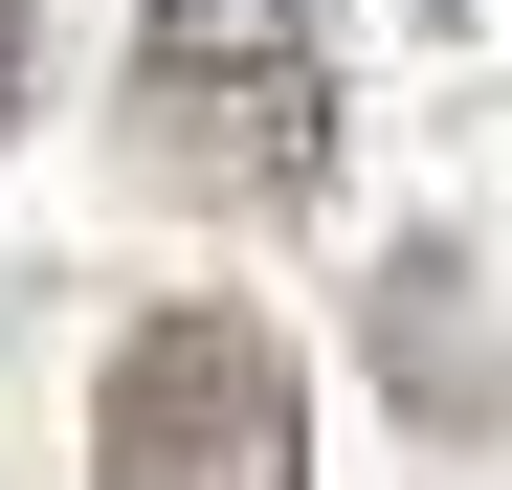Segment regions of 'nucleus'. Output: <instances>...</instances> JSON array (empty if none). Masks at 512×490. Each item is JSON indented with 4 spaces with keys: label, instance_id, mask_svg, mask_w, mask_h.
Returning a JSON list of instances; mask_svg holds the SVG:
<instances>
[{
    "label": "nucleus",
    "instance_id": "1",
    "mask_svg": "<svg viewBox=\"0 0 512 490\" xmlns=\"http://www.w3.org/2000/svg\"><path fill=\"white\" fill-rule=\"evenodd\" d=\"M134 179L290 223L334 179V23L312 0H134Z\"/></svg>",
    "mask_w": 512,
    "mask_h": 490
},
{
    "label": "nucleus",
    "instance_id": "2",
    "mask_svg": "<svg viewBox=\"0 0 512 490\" xmlns=\"http://www.w3.org/2000/svg\"><path fill=\"white\" fill-rule=\"evenodd\" d=\"M90 490H312V379L268 312H134L90 401Z\"/></svg>",
    "mask_w": 512,
    "mask_h": 490
},
{
    "label": "nucleus",
    "instance_id": "3",
    "mask_svg": "<svg viewBox=\"0 0 512 490\" xmlns=\"http://www.w3.org/2000/svg\"><path fill=\"white\" fill-rule=\"evenodd\" d=\"M23 45H45V0H0V134H23Z\"/></svg>",
    "mask_w": 512,
    "mask_h": 490
}]
</instances>
